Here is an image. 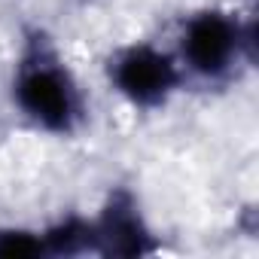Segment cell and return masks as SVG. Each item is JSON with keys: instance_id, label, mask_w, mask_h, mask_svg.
Listing matches in <instances>:
<instances>
[{"instance_id": "6da1fadb", "label": "cell", "mask_w": 259, "mask_h": 259, "mask_svg": "<svg viewBox=\"0 0 259 259\" xmlns=\"http://www.w3.org/2000/svg\"><path fill=\"white\" fill-rule=\"evenodd\" d=\"M13 98L37 128L52 135H73L85 116L82 92L43 31L25 40L13 76Z\"/></svg>"}, {"instance_id": "7a4b0ae2", "label": "cell", "mask_w": 259, "mask_h": 259, "mask_svg": "<svg viewBox=\"0 0 259 259\" xmlns=\"http://www.w3.org/2000/svg\"><path fill=\"white\" fill-rule=\"evenodd\" d=\"M250 43L253 37L247 28L238 25V19L223 10H201L183 25L180 55L192 73L204 79H220L235 67Z\"/></svg>"}, {"instance_id": "3957f363", "label": "cell", "mask_w": 259, "mask_h": 259, "mask_svg": "<svg viewBox=\"0 0 259 259\" xmlns=\"http://www.w3.org/2000/svg\"><path fill=\"white\" fill-rule=\"evenodd\" d=\"M107 76L128 104L156 110L174 95L180 82V67L168 52L150 43H132L107 61Z\"/></svg>"}, {"instance_id": "277c9868", "label": "cell", "mask_w": 259, "mask_h": 259, "mask_svg": "<svg viewBox=\"0 0 259 259\" xmlns=\"http://www.w3.org/2000/svg\"><path fill=\"white\" fill-rule=\"evenodd\" d=\"M153 232L128 189L110 192L101 217L95 220V253L101 256H144L153 253Z\"/></svg>"}, {"instance_id": "5b68a950", "label": "cell", "mask_w": 259, "mask_h": 259, "mask_svg": "<svg viewBox=\"0 0 259 259\" xmlns=\"http://www.w3.org/2000/svg\"><path fill=\"white\" fill-rule=\"evenodd\" d=\"M40 238H43V250L49 256L95 253V223H89L82 217H64V220H58Z\"/></svg>"}, {"instance_id": "8992f818", "label": "cell", "mask_w": 259, "mask_h": 259, "mask_svg": "<svg viewBox=\"0 0 259 259\" xmlns=\"http://www.w3.org/2000/svg\"><path fill=\"white\" fill-rule=\"evenodd\" d=\"M0 256L4 259H31L46 256L43 238L28 229H0Z\"/></svg>"}]
</instances>
